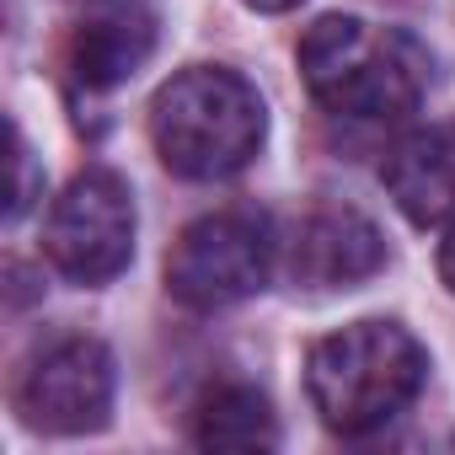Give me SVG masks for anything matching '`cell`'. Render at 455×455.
Returning <instances> with one entry per match:
<instances>
[{"label": "cell", "mask_w": 455, "mask_h": 455, "mask_svg": "<svg viewBox=\"0 0 455 455\" xmlns=\"http://www.w3.org/2000/svg\"><path fill=\"white\" fill-rule=\"evenodd\" d=\"M300 76L316 108L354 124L407 118L434 76L428 49L402 28H375L359 17H322L300 38Z\"/></svg>", "instance_id": "6da1fadb"}, {"label": "cell", "mask_w": 455, "mask_h": 455, "mask_svg": "<svg viewBox=\"0 0 455 455\" xmlns=\"http://www.w3.org/2000/svg\"><path fill=\"white\" fill-rule=\"evenodd\" d=\"M268 134L258 86L225 65L177 70L150 102V140L166 172L188 182H220L252 166Z\"/></svg>", "instance_id": "7a4b0ae2"}, {"label": "cell", "mask_w": 455, "mask_h": 455, "mask_svg": "<svg viewBox=\"0 0 455 455\" xmlns=\"http://www.w3.org/2000/svg\"><path fill=\"white\" fill-rule=\"evenodd\" d=\"M428 380V354L402 322H354L306 354V391L322 423L343 439L386 428Z\"/></svg>", "instance_id": "3957f363"}, {"label": "cell", "mask_w": 455, "mask_h": 455, "mask_svg": "<svg viewBox=\"0 0 455 455\" xmlns=\"http://www.w3.org/2000/svg\"><path fill=\"white\" fill-rule=\"evenodd\" d=\"M274 252H279V242L258 209L204 214L166 252V290L188 311H225L268 284Z\"/></svg>", "instance_id": "277c9868"}, {"label": "cell", "mask_w": 455, "mask_h": 455, "mask_svg": "<svg viewBox=\"0 0 455 455\" xmlns=\"http://www.w3.org/2000/svg\"><path fill=\"white\" fill-rule=\"evenodd\" d=\"M44 252L70 284L97 290V284L118 279L134 258V193H129V182L108 166L81 172L49 209Z\"/></svg>", "instance_id": "5b68a950"}, {"label": "cell", "mask_w": 455, "mask_h": 455, "mask_svg": "<svg viewBox=\"0 0 455 455\" xmlns=\"http://www.w3.org/2000/svg\"><path fill=\"white\" fill-rule=\"evenodd\" d=\"M118 364L97 338H60L17 380V412L38 434H97L113 418Z\"/></svg>", "instance_id": "8992f818"}, {"label": "cell", "mask_w": 455, "mask_h": 455, "mask_svg": "<svg viewBox=\"0 0 455 455\" xmlns=\"http://www.w3.org/2000/svg\"><path fill=\"white\" fill-rule=\"evenodd\" d=\"M386 268V236L348 204L311 209L290 236V274L306 290H348Z\"/></svg>", "instance_id": "52a82bcc"}, {"label": "cell", "mask_w": 455, "mask_h": 455, "mask_svg": "<svg viewBox=\"0 0 455 455\" xmlns=\"http://www.w3.org/2000/svg\"><path fill=\"white\" fill-rule=\"evenodd\" d=\"M150 54H156V12L134 6V0H113V6H102L97 17H86L70 33L65 76L76 92L102 97V92H118L124 81H134Z\"/></svg>", "instance_id": "ba28073f"}, {"label": "cell", "mask_w": 455, "mask_h": 455, "mask_svg": "<svg viewBox=\"0 0 455 455\" xmlns=\"http://www.w3.org/2000/svg\"><path fill=\"white\" fill-rule=\"evenodd\" d=\"M386 193L396 198V209L423 225V231H444L455 220V124H428L412 129L380 166Z\"/></svg>", "instance_id": "9c48e42d"}, {"label": "cell", "mask_w": 455, "mask_h": 455, "mask_svg": "<svg viewBox=\"0 0 455 455\" xmlns=\"http://www.w3.org/2000/svg\"><path fill=\"white\" fill-rule=\"evenodd\" d=\"M188 439L198 450H274L279 423H274V407H268V396L258 386L220 380L193 402Z\"/></svg>", "instance_id": "30bf717a"}, {"label": "cell", "mask_w": 455, "mask_h": 455, "mask_svg": "<svg viewBox=\"0 0 455 455\" xmlns=\"http://www.w3.org/2000/svg\"><path fill=\"white\" fill-rule=\"evenodd\" d=\"M38 198V166H33V150L22 140V129L12 124V204H6V220H22Z\"/></svg>", "instance_id": "8fae6325"}, {"label": "cell", "mask_w": 455, "mask_h": 455, "mask_svg": "<svg viewBox=\"0 0 455 455\" xmlns=\"http://www.w3.org/2000/svg\"><path fill=\"white\" fill-rule=\"evenodd\" d=\"M439 279H444V290L455 295V220L444 225V242H439Z\"/></svg>", "instance_id": "7c38bea8"}, {"label": "cell", "mask_w": 455, "mask_h": 455, "mask_svg": "<svg viewBox=\"0 0 455 455\" xmlns=\"http://www.w3.org/2000/svg\"><path fill=\"white\" fill-rule=\"evenodd\" d=\"M242 6H252V12H268V17H279V12H295L300 0H242Z\"/></svg>", "instance_id": "4fadbf2b"}]
</instances>
